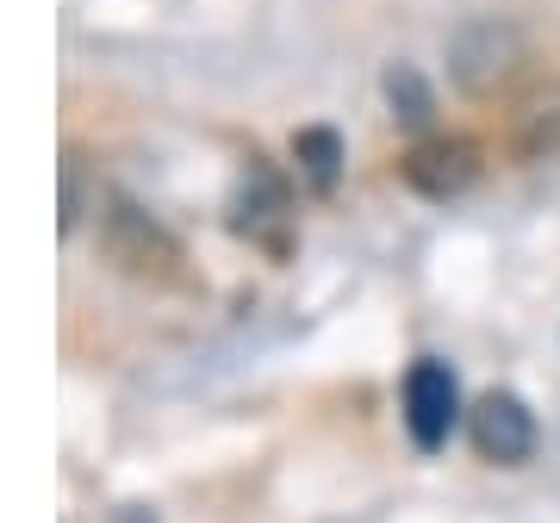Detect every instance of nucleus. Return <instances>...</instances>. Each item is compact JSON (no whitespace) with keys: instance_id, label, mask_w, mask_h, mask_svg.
I'll list each match as a JSON object with an SVG mask.
<instances>
[{"instance_id":"nucleus-5","label":"nucleus","mask_w":560,"mask_h":523,"mask_svg":"<svg viewBox=\"0 0 560 523\" xmlns=\"http://www.w3.org/2000/svg\"><path fill=\"white\" fill-rule=\"evenodd\" d=\"M399 175H405V187H418L423 200H448V194H460V187H474L480 150L460 143V138H430L399 162Z\"/></svg>"},{"instance_id":"nucleus-3","label":"nucleus","mask_w":560,"mask_h":523,"mask_svg":"<svg viewBox=\"0 0 560 523\" xmlns=\"http://www.w3.org/2000/svg\"><path fill=\"white\" fill-rule=\"evenodd\" d=\"M467 437H474V455L492 467H523L536 455V411L517 399V393H486L474 411H467Z\"/></svg>"},{"instance_id":"nucleus-1","label":"nucleus","mask_w":560,"mask_h":523,"mask_svg":"<svg viewBox=\"0 0 560 523\" xmlns=\"http://www.w3.org/2000/svg\"><path fill=\"white\" fill-rule=\"evenodd\" d=\"M529 32H523L511 13H474V20L455 25L448 38V75L460 81V94H504L511 81L529 69Z\"/></svg>"},{"instance_id":"nucleus-9","label":"nucleus","mask_w":560,"mask_h":523,"mask_svg":"<svg viewBox=\"0 0 560 523\" xmlns=\"http://www.w3.org/2000/svg\"><path fill=\"white\" fill-rule=\"evenodd\" d=\"M386 101H393V119H405V125H423L430 113H436V94H430L423 75L418 69H405V62L386 69Z\"/></svg>"},{"instance_id":"nucleus-4","label":"nucleus","mask_w":560,"mask_h":523,"mask_svg":"<svg viewBox=\"0 0 560 523\" xmlns=\"http://www.w3.org/2000/svg\"><path fill=\"white\" fill-rule=\"evenodd\" d=\"M460 418V386L448 374V362H411L405 374V430L423 455H436L448 443V430Z\"/></svg>"},{"instance_id":"nucleus-8","label":"nucleus","mask_w":560,"mask_h":523,"mask_svg":"<svg viewBox=\"0 0 560 523\" xmlns=\"http://www.w3.org/2000/svg\"><path fill=\"white\" fill-rule=\"evenodd\" d=\"M517 150L523 156H560V81L541 88L517 113Z\"/></svg>"},{"instance_id":"nucleus-10","label":"nucleus","mask_w":560,"mask_h":523,"mask_svg":"<svg viewBox=\"0 0 560 523\" xmlns=\"http://www.w3.org/2000/svg\"><path fill=\"white\" fill-rule=\"evenodd\" d=\"M81 224V156L62 162V231Z\"/></svg>"},{"instance_id":"nucleus-6","label":"nucleus","mask_w":560,"mask_h":523,"mask_svg":"<svg viewBox=\"0 0 560 523\" xmlns=\"http://www.w3.org/2000/svg\"><path fill=\"white\" fill-rule=\"evenodd\" d=\"M237 231L249 243H268V249H280V237H287V219H293V200H287V182H280L275 168H249L237 187Z\"/></svg>"},{"instance_id":"nucleus-2","label":"nucleus","mask_w":560,"mask_h":523,"mask_svg":"<svg viewBox=\"0 0 560 523\" xmlns=\"http://www.w3.org/2000/svg\"><path fill=\"white\" fill-rule=\"evenodd\" d=\"M101 256L119 268L125 281H143V287H175L187 275V249L180 237L168 231L162 219H150L143 206H106L101 219Z\"/></svg>"},{"instance_id":"nucleus-7","label":"nucleus","mask_w":560,"mask_h":523,"mask_svg":"<svg viewBox=\"0 0 560 523\" xmlns=\"http://www.w3.org/2000/svg\"><path fill=\"white\" fill-rule=\"evenodd\" d=\"M293 168H300V182L312 194H330L342 175V138L330 125H305L300 138H293Z\"/></svg>"}]
</instances>
